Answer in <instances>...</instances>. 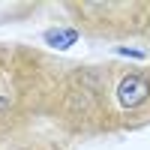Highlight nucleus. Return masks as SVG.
Masks as SVG:
<instances>
[{
	"mask_svg": "<svg viewBox=\"0 0 150 150\" xmlns=\"http://www.w3.org/2000/svg\"><path fill=\"white\" fill-rule=\"evenodd\" d=\"M147 96H150V81L144 75H126L120 81V87H117V99L126 108H138Z\"/></svg>",
	"mask_w": 150,
	"mask_h": 150,
	"instance_id": "f257e3e1",
	"label": "nucleus"
},
{
	"mask_svg": "<svg viewBox=\"0 0 150 150\" xmlns=\"http://www.w3.org/2000/svg\"><path fill=\"white\" fill-rule=\"evenodd\" d=\"M75 39H78V30H48L45 33V42L54 48H69Z\"/></svg>",
	"mask_w": 150,
	"mask_h": 150,
	"instance_id": "f03ea898",
	"label": "nucleus"
},
{
	"mask_svg": "<svg viewBox=\"0 0 150 150\" xmlns=\"http://www.w3.org/2000/svg\"><path fill=\"white\" fill-rule=\"evenodd\" d=\"M117 54H129V57H144L141 51H132V48H117Z\"/></svg>",
	"mask_w": 150,
	"mask_h": 150,
	"instance_id": "7ed1b4c3",
	"label": "nucleus"
},
{
	"mask_svg": "<svg viewBox=\"0 0 150 150\" xmlns=\"http://www.w3.org/2000/svg\"><path fill=\"white\" fill-rule=\"evenodd\" d=\"M3 108H9V99H6V96H0V111H3Z\"/></svg>",
	"mask_w": 150,
	"mask_h": 150,
	"instance_id": "20e7f679",
	"label": "nucleus"
}]
</instances>
